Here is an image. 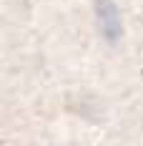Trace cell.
<instances>
[{"mask_svg": "<svg viewBox=\"0 0 143 146\" xmlns=\"http://www.w3.org/2000/svg\"><path fill=\"white\" fill-rule=\"evenodd\" d=\"M96 15H98V23H100V28H103V33H105V38L115 40L121 35V18H118L115 5L111 0H98L96 3Z\"/></svg>", "mask_w": 143, "mask_h": 146, "instance_id": "1", "label": "cell"}]
</instances>
